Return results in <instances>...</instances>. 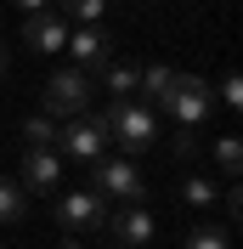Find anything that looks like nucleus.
I'll use <instances>...</instances> for the list:
<instances>
[{"label": "nucleus", "mask_w": 243, "mask_h": 249, "mask_svg": "<svg viewBox=\"0 0 243 249\" xmlns=\"http://www.w3.org/2000/svg\"><path fill=\"white\" fill-rule=\"evenodd\" d=\"M107 124H102V113H79V119H62V130H57V153H68V159H79V164H96V159H107Z\"/></svg>", "instance_id": "nucleus-2"}, {"label": "nucleus", "mask_w": 243, "mask_h": 249, "mask_svg": "<svg viewBox=\"0 0 243 249\" xmlns=\"http://www.w3.org/2000/svg\"><path fill=\"white\" fill-rule=\"evenodd\" d=\"M57 221L68 227V232H102L107 227V198L91 193V187H74V193L57 198Z\"/></svg>", "instance_id": "nucleus-6"}, {"label": "nucleus", "mask_w": 243, "mask_h": 249, "mask_svg": "<svg viewBox=\"0 0 243 249\" xmlns=\"http://www.w3.org/2000/svg\"><path fill=\"white\" fill-rule=\"evenodd\" d=\"M221 108H226V113H238V108H243V85H238V74L221 79Z\"/></svg>", "instance_id": "nucleus-20"}, {"label": "nucleus", "mask_w": 243, "mask_h": 249, "mask_svg": "<svg viewBox=\"0 0 243 249\" xmlns=\"http://www.w3.org/2000/svg\"><path fill=\"white\" fill-rule=\"evenodd\" d=\"M164 108H170V119L181 124V130H198V124L209 119V79L175 74V91L164 96Z\"/></svg>", "instance_id": "nucleus-5"}, {"label": "nucleus", "mask_w": 243, "mask_h": 249, "mask_svg": "<svg viewBox=\"0 0 243 249\" xmlns=\"http://www.w3.org/2000/svg\"><path fill=\"white\" fill-rule=\"evenodd\" d=\"M107 0H57V17H79V29H96Z\"/></svg>", "instance_id": "nucleus-14"}, {"label": "nucleus", "mask_w": 243, "mask_h": 249, "mask_svg": "<svg viewBox=\"0 0 243 249\" xmlns=\"http://www.w3.org/2000/svg\"><path fill=\"white\" fill-rule=\"evenodd\" d=\"M23 215H29V193H23L12 176H0V227H17Z\"/></svg>", "instance_id": "nucleus-12"}, {"label": "nucleus", "mask_w": 243, "mask_h": 249, "mask_svg": "<svg viewBox=\"0 0 243 249\" xmlns=\"http://www.w3.org/2000/svg\"><path fill=\"white\" fill-rule=\"evenodd\" d=\"M187 249H232V238L221 232V227H192V232H187Z\"/></svg>", "instance_id": "nucleus-18"}, {"label": "nucleus", "mask_w": 243, "mask_h": 249, "mask_svg": "<svg viewBox=\"0 0 243 249\" xmlns=\"http://www.w3.org/2000/svg\"><path fill=\"white\" fill-rule=\"evenodd\" d=\"M215 164H221L226 176L243 170V147H238V136H221V142H215Z\"/></svg>", "instance_id": "nucleus-17"}, {"label": "nucleus", "mask_w": 243, "mask_h": 249, "mask_svg": "<svg viewBox=\"0 0 243 249\" xmlns=\"http://www.w3.org/2000/svg\"><path fill=\"white\" fill-rule=\"evenodd\" d=\"M85 108H91V74L57 68L46 79V119H79Z\"/></svg>", "instance_id": "nucleus-3"}, {"label": "nucleus", "mask_w": 243, "mask_h": 249, "mask_svg": "<svg viewBox=\"0 0 243 249\" xmlns=\"http://www.w3.org/2000/svg\"><path fill=\"white\" fill-rule=\"evenodd\" d=\"M221 204H226V215H232V221L243 215V193H238V187H232V193H221Z\"/></svg>", "instance_id": "nucleus-21"}, {"label": "nucleus", "mask_w": 243, "mask_h": 249, "mask_svg": "<svg viewBox=\"0 0 243 249\" xmlns=\"http://www.w3.org/2000/svg\"><path fill=\"white\" fill-rule=\"evenodd\" d=\"M107 249H124V244H107Z\"/></svg>", "instance_id": "nucleus-25"}, {"label": "nucleus", "mask_w": 243, "mask_h": 249, "mask_svg": "<svg viewBox=\"0 0 243 249\" xmlns=\"http://www.w3.org/2000/svg\"><path fill=\"white\" fill-rule=\"evenodd\" d=\"M17 187H23V193H57L62 187V153L57 147H29V153H23V176H17Z\"/></svg>", "instance_id": "nucleus-8"}, {"label": "nucleus", "mask_w": 243, "mask_h": 249, "mask_svg": "<svg viewBox=\"0 0 243 249\" xmlns=\"http://www.w3.org/2000/svg\"><path fill=\"white\" fill-rule=\"evenodd\" d=\"M57 249H85V244H74V238H68V244H57Z\"/></svg>", "instance_id": "nucleus-23"}, {"label": "nucleus", "mask_w": 243, "mask_h": 249, "mask_svg": "<svg viewBox=\"0 0 243 249\" xmlns=\"http://www.w3.org/2000/svg\"><path fill=\"white\" fill-rule=\"evenodd\" d=\"M0 249H6V244H0Z\"/></svg>", "instance_id": "nucleus-26"}, {"label": "nucleus", "mask_w": 243, "mask_h": 249, "mask_svg": "<svg viewBox=\"0 0 243 249\" xmlns=\"http://www.w3.org/2000/svg\"><path fill=\"white\" fill-rule=\"evenodd\" d=\"M215 198H221V187H215L209 176H187L181 181V204H192V210H209Z\"/></svg>", "instance_id": "nucleus-15"}, {"label": "nucleus", "mask_w": 243, "mask_h": 249, "mask_svg": "<svg viewBox=\"0 0 243 249\" xmlns=\"http://www.w3.org/2000/svg\"><path fill=\"white\" fill-rule=\"evenodd\" d=\"M102 79H107V91H113V102H124V96H136L141 68H136V62H119V57H113V62L102 68Z\"/></svg>", "instance_id": "nucleus-13"}, {"label": "nucleus", "mask_w": 243, "mask_h": 249, "mask_svg": "<svg viewBox=\"0 0 243 249\" xmlns=\"http://www.w3.org/2000/svg\"><path fill=\"white\" fill-rule=\"evenodd\" d=\"M192 153H198V136L175 124V136H170V159H192Z\"/></svg>", "instance_id": "nucleus-19"}, {"label": "nucleus", "mask_w": 243, "mask_h": 249, "mask_svg": "<svg viewBox=\"0 0 243 249\" xmlns=\"http://www.w3.org/2000/svg\"><path fill=\"white\" fill-rule=\"evenodd\" d=\"M23 142H29V147H51V142H57V119H46V113L23 119Z\"/></svg>", "instance_id": "nucleus-16"}, {"label": "nucleus", "mask_w": 243, "mask_h": 249, "mask_svg": "<svg viewBox=\"0 0 243 249\" xmlns=\"http://www.w3.org/2000/svg\"><path fill=\"white\" fill-rule=\"evenodd\" d=\"M107 136H119L124 153H147L153 142H158V113L147 108V102H136V96H124V102H113V108L102 113Z\"/></svg>", "instance_id": "nucleus-1"}, {"label": "nucleus", "mask_w": 243, "mask_h": 249, "mask_svg": "<svg viewBox=\"0 0 243 249\" xmlns=\"http://www.w3.org/2000/svg\"><path fill=\"white\" fill-rule=\"evenodd\" d=\"M107 232H113V244L141 249V244H153V238H158V221H153L141 204H124L119 215H107Z\"/></svg>", "instance_id": "nucleus-9"}, {"label": "nucleus", "mask_w": 243, "mask_h": 249, "mask_svg": "<svg viewBox=\"0 0 243 249\" xmlns=\"http://www.w3.org/2000/svg\"><path fill=\"white\" fill-rule=\"evenodd\" d=\"M175 91V68H141V79H136V102H147V108H164V96Z\"/></svg>", "instance_id": "nucleus-11"}, {"label": "nucleus", "mask_w": 243, "mask_h": 249, "mask_svg": "<svg viewBox=\"0 0 243 249\" xmlns=\"http://www.w3.org/2000/svg\"><path fill=\"white\" fill-rule=\"evenodd\" d=\"M0 74H6V46H0Z\"/></svg>", "instance_id": "nucleus-24"}, {"label": "nucleus", "mask_w": 243, "mask_h": 249, "mask_svg": "<svg viewBox=\"0 0 243 249\" xmlns=\"http://www.w3.org/2000/svg\"><path fill=\"white\" fill-rule=\"evenodd\" d=\"M91 193L141 204V198H147V181H141V170L130 164V159H96V164H91Z\"/></svg>", "instance_id": "nucleus-4"}, {"label": "nucleus", "mask_w": 243, "mask_h": 249, "mask_svg": "<svg viewBox=\"0 0 243 249\" xmlns=\"http://www.w3.org/2000/svg\"><path fill=\"white\" fill-rule=\"evenodd\" d=\"M17 12H23V17H40V12H51V0H17Z\"/></svg>", "instance_id": "nucleus-22"}, {"label": "nucleus", "mask_w": 243, "mask_h": 249, "mask_svg": "<svg viewBox=\"0 0 243 249\" xmlns=\"http://www.w3.org/2000/svg\"><path fill=\"white\" fill-rule=\"evenodd\" d=\"M23 40H29V51H40V57H57V51L68 46V17H57V12L23 17Z\"/></svg>", "instance_id": "nucleus-10"}, {"label": "nucleus", "mask_w": 243, "mask_h": 249, "mask_svg": "<svg viewBox=\"0 0 243 249\" xmlns=\"http://www.w3.org/2000/svg\"><path fill=\"white\" fill-rule=\"evenodd\" d=\"M62 51L74 57L79 74H102L107 62H113V40L102 34V23H96V29H68V46Z\"/></svg>", "instance_id": "nucleus-7"}]
</instances>
